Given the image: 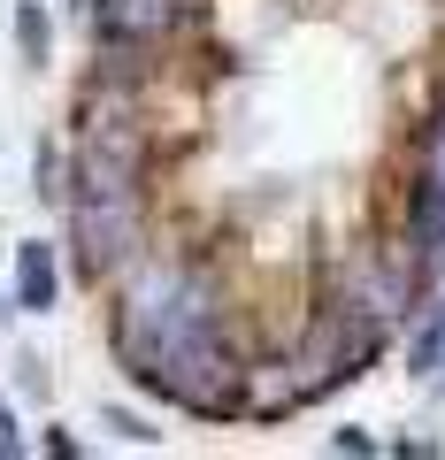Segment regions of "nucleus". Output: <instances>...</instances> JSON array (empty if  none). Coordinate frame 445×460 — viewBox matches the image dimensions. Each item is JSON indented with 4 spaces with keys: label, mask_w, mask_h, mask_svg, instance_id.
Listing matches in <instances>:
<instances>
[{
    "label": "nucleus",
    "mask_w": 445,
    "mask_h": 460,
    "mask_svg": "<svg viewBox=\"0 0 445 460\" xmlns=\"http://www.w3.org/2000/svg\"><path fill=\"white\" fill-rule=\"evenodd\" d=\"M414 376H430V384H445V307H430V323H423V338H414Z\"/></svg>",
    "instance_id": "0eeeda50"
},
{
    "label": "nucleus",
    "mask_w": 445,
    "mask_h": 460,
    "mask_svg": "<svg viewBox=\"0 0 445 460\" xmlns=\"http://www.w3.org/2000/svg\"><path fill=\"white\" fill-rule=\"evenodd\" d=\"M346 299L353 307H369V314H407V299H414V261H384V253H361V261L346 269Z\"/></svg>",
    "instance_id": "7ed1b4c3"
},
{
    "label": "nucleus",
    "mask_w": 445,
    "mask_h": 460,
    "mask_svg": "<svg viewBox=\"0 0 445 460\" xmlns=\"http://www.w3.org/2000/svg\"><path fill=\"white\" fill-rule=\"evenodd\" d=\"M108 429H123V438H131V445H154V429L138 422V414H108Z\"/></svg>",
    "instance_id": "9d476101"
},
{
    "label": "nucleus",
    "mask_w": 445,
    "mask_h": 460,
    "mask_svg": "<svg viewBox=\"0 0 445 460\" xmlns=\"http://www.w3.org/2000/svg\"><path fill=\"white\" fill-rule=\"evenodd\" d=\"M377 338H384V314L353 307V299H338V307H323V323H315V338L299 345V361H292V376H299V399L330 392L338 376H361V368L377 361Z\"/></svg>",
    "instance_id": "f03ea898"
},
{
    "label": "nucleus",
    "mask_w": 445,
    "mask_h": 460,
    "mask_svg": "<svg viewBox=\"0 0 445 460\" xmlns=\"http://www.w3.org/2000/svg\"><path fill=\"white\" fill-rule=\"evenodd\" d=\"M246 407H254V414H284V407H299V376H292V368H254Z\"/></svg>",
    "instance_id": "423d86ee"
},
{
    "label": "nucleus",
    "mask_w": 445,
    "mask_h": 460,
    "mask_svg": "<svg viewBox=\"0 0 445 460\" xmlns=\"http://www.w3.org/2000/svg\"><path fill=\"white\" fill-rule=\"evenodd\" d=\"M54 284H62V277H54V246H39V238H31V246L16 253V307L47 314L54 307Z\"/></svg>",
    "instance_id": "39448f33"
},
{
    "label": "nucleus",
    "mask_w": 445,
    "mask_h": 460,
    "mask_svg": "<svg viewBox=\"0 0 445 460\" xmlns=\"http://www.w3.org/2000/svg\"><path fill=\"white\" fill-rule=\"evenodd\" d=\"M16 47H23V62H47V16H39V0H23V16H16Z\"/></svg>",
    "instance_id": "6e6552de"
},
{
    "label": "nucleus",
    "mask_w": 445,
    "mask_h": 460,
    "mask_svg": "<svg viewBox=\"0 0 445 460\" xmlns=\"http://www.w3.org/2000/svg\"><path fill=\"white\" fill-rule=\"evenodd\" d=\"M0 453H23V445H16V429H8V414H0Z\"/></svg>",
    "instance_id": "9b49d317"
},
{
    "label": "nucleus",
    "mask_w": 445,
    "mask_h": 460,
    "mask_svg": "<svg viewBox=\"0 0 445 460\" xmlns=\"http://www.w3.org/2000/svg\"><path fill=\"white\" fill-rule=\"evenodd\" d=\"M69 246H77V269L93 284L131 269L138 246H147V199L138 192H77L69 199Z\"/></svg>",
    "instance_id": "f257e3e1"
},
{
    "label": "nucleus",
    "mask_w": 445,
    "mask_h": 460,
    "mask_svg": "<svg viewBox=\"0 0 445 460\" xmlns=\"http://www.w3.org/2000/svg\"><path fill=\"white\" fill-rule=\"evenodd\" d=\"M192 0H100V39L108 47H154L162 31H177Z\"/></svg>",
    "instance_id": "20e7f679"
},
{
    "label": "nucleus",
    "mask_w": 445,
    "mask_h": 460,
    "mask_svg": "<svg viewBox=\"0 0 445 460\" xmlns=\"http://www.w3.org/2000/svg\"><path fill=\"white\" fill-rule=\"evenodd\" d=\"M430 192H438V208H445V123H438V138H430Z\"/></svg>",
    "instance_id": "1a4fd4ad"
}]
</instances>
